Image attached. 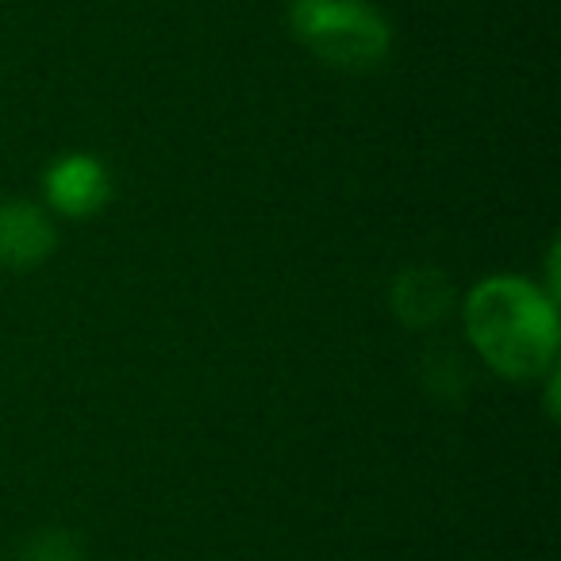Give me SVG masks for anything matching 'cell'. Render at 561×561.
<instances>
[{
    "label": "cell",
    "mask_w": 561,
    "mask_h": 561,
    "mask_svg": "<svg viewBox=\"0 0 561 561\" xmlns=\"http://www.w3.org/2000/svg\"><path fill=\"white\" fill-rule=\"evenodd\" d=\"M16 561H85V546L73 530L47 527L20 546Z\"/></svg>",
    "instance_id": "cell-6"
},
{
    "label": "cell",
    "mask_w": 561,
    "mask_h": 561,
    "mask_svg": "<svg viewBox=\"0 0 561 561\" xmlns=\"http://www.w3.org/2000/svg\"><path fill=\"white\" fill-rule=\"evenodd\" d=\"M43 188H47V204L58 211V216L89 219L108 204L112 178H108V165H104L101 158L66 154L47 170Z\"/></svg>",
    "instance_id": "cell-3"
},
{
    "label": "cell",
    "mask_w": 561,
    "mask_h": 561,
    "mask_svg": "<svg viewBox=\"0 0 561 561\" xmlns=\"http://www.w3.org/2000/svg\"><path fill=\"white\" fill-rule=\"evenodd\" d=\"M389 305L404 328H435L454 308V280L435 265H412L392 280Z\"/></svg>",
    "instance_id": "cell-5"
},
{
    "label": "cell",
    "mask_w": 561,
    "mask_h": 561,
    "mask_svg": "<svg viewBox=\"0 0 561 561\" xmlns=\"http://www.w3.org/2000/svg\"><path fill=\"white\" fill-rule=\"evenodd\" d=\"M58 247V231L39 204L4 201L0 204V270H35Z\"/></svg>",
    "instance_id": "cell-4"
},
{
    "label": "cell",
    "mask_w": 561,
    "mask_h": 561,
    "mask_svg": "<svg viewBox=\"0 0 561 561\" xmlns=\"http://www.w3.org/2000/svg\"><path fill=\"white\" fill-rule=\"evenodd\" d=\"M466 335L484 366L512 381H535L558 358V308L523 277H484L466 297Z\"/></svg>",
    "instance_id": "cell-1"
},
{
    "label": "cell",
    "mask_w": 561,
    "mask_h": 561,
    "mask_svg": "<svg viewBox=\"0 0 561 561\" xmlns=\"http://www.w3.org/2000/svg\"><path fill=\"white\" fill-rule=\"evenodd\" d=\"M289 32L323 66L369 73L389 58L392 27L369 0H289Z\"/></svg>",
    "instance_id": "cell-2"
}]
</instances>
